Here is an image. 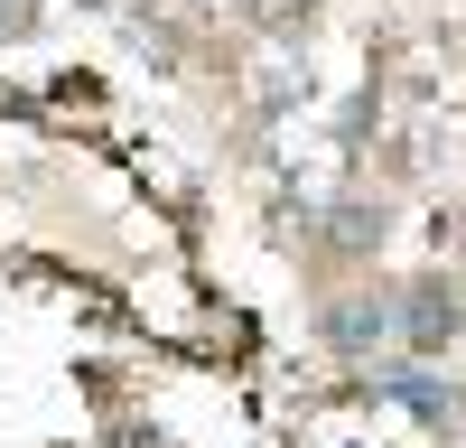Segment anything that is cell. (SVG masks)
Segmentation results:
<instances>
[{
	"label": "cell",
	"instance_id": "1",
	"mask_svg": "<svg viewBox=\"0 0 466 448\" xmlns=\"http://www.w3.org/2000/svg\"><path fill=\"white\" fill-rule=\"evenodd\" d=\"M392 336H401L410 355H448L457 336H466V290L457 280H420L401 309H392Z\"/></svg>",
	"mask_w": 466,
	"mask_h": 448
},
{
	"label": "cell",
	"instance_id": "2",
	"mask_svg": "<svg viewBox=\"0 0 466 448\" xmlns=\"http://www.w3.org/2000/svg\"><path fill=\"white\" fill-rule=\"evenodd\" d=\"M373 392H382V402H401L420 430H448V421H466V411H457V383H439V373H430V355L382 364V373H373Z\"/></svg>",
	"mask_w": 466,
	"mask_h": 448
},
{
	"label": "cell",
	"instance_id": "3",
	"mask_svg": "<svg viewBox=\"0 0 466 448\" xmlns=\"http://www.w3.org/2000/svg\"><path fill=\"white\" fill-rule=\"evenodd\" d=\"M318 336L336 355H355V364H373L382 346H392V299H336V309L318 318Z\"/></svg>",
	"mask_w": 466,
	"mask_h": 448
},
{
	"label": "cell",
	"instance_id": "4",
	"mask_svg": "<svg viewBox=\"0 0 466 448\" xmlns=\"http://www.w3.org/2000/svg\"><path fill=\"white\" fill-rule=\"evenodd\" d=\"M336 243H345V252H373V243H382V215H364V206H336Z\"/></svg>",
	"mask_w": 466,
	"mask_h": 448
},
{
	"label": "cell",
	"instance_id": "5",
	"mask_svg": "<svg viewBox=\"0 0 466 448\" xmlns=\"http://www.w3.org/2000/svg\"><path fill=\"white\" fill-rule=\"evenodd\" d=\"M28 19H37V10H28V0H0V37H19Z\"/></svg>",
	"mask_w": 466,
	"mask_h": 448
},
{
	"label": "cell",
	"instance_id": "6",
	"mask_svg": "<svg viewBox=\"0 0 466 448\" xmlns=\"http://www.w3.org/2000/svg\"><path fill=\"white\" fill-rule=\"evenodd\" d=\"M457 411H466V383H457Z\"/></svg>",
	"mask_w": 466,
	"mask_h": 448
}]
</instances>
